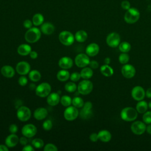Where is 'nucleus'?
Masks as SVG:
<instances>
[{"label": "nucleus", "mask_w": 151, "mask_h": 151, "mask_svg": "<svg viewBox=\"0 0 151 151\" xmlns=\"http://www.w3.org/2000/svg\"><path fill=\"white\" fill-rule=\"evenodd\" d=\"M92 114H93V113L91 110H88L84 108H83L81 110L80 113V117L83 119H88L91 118V117L92 116Z\"/></svg>", "instance_id": "nucleus-35"}, {"label": "nucleus", "mask_w": 151, "mask_h": 151, "mask_svg": "<svg viewBox=\"0 0 151 151\" xmlns=\"http://www.w3.org/2000/svg\"><path fill=\"white\" fill-rule=\"evenodd\" d=\"M21 132L23 136L30 138L36 134L37 129L35 125L32 124H27L22 127Z\"/></svg>", "instance_id": "nucleus-14"}, {"label": "nucleus", "mask_w": 151, "mask_h": 151, "mask_svg": "<svg viewBox=\"0 0 151 151\" xmlns=\"http://www.w3.org/2000/svg\"><path fill=\"white\" fill-rule=\"evenodd\" d=\"M137 111L132 107H126L123 109L120 112V117L126 122H132L136 119L138 116Z\"/></svg>", "instance_id": "nucleus-1"}, {"label": "nucleus", "mask_w": 151, "mask_h": 151, "mask_svg": "<svg viewBox=\"0 0 151 151\" xmlns=\"http://www.w3.org/2000/svg\"><path fill=\"white\" fill-rule=\"evenodd\" d=\"M48 115V111L44 107H38L34 112V117L38 120L44 119Z\"/></svg>", "instance_id": "nucleus-21"}, {"label": "nucleus", "mask_w": 151, "mask_h": 151, "mask_svg": "<svg viewBox=\"0 0 151 151\" xmlns=\"http://www.w3.org/2000/svg\"><path fill=\"white\" fill-rule=\"evenodd\" d=\"M51 91V87L48 83L44 82L40 84L35 88L36 94L40 97H45L48 96Z\"/></svg>", "instance_id": "nucleus-6"}, {"label": "nucleus", "mask_w": 151, "mask_h": 151, "mask_svg": "<svg viewBox=\"0 0 151 151\" xmlns=\"http://www.w3.org/2000/svg\"><path fill=\"white\" fill-rule=\"evenodd\" d=\"M143 121L146 124H151V111H146L143 113Z\"/></svg>", "instance_id": "nucleus-39"}, {"label": "nucleus", "mask_w": 151, "mask_h": 151, "mask_svg": "<svg viewBox=\"0 0 151 151\" xmlns=\"http://www.w3.org/2000/svg\"><path fill=\"white\" fill-rule=\"evenodd\" d=\"M90 139L93 142H96L99 140L98 134L96 133H93L90 135Z\"/></svg>", "instance_id": "nucleus-48"}, {"label": "nucleus", "mask_w": 151, "mask_h": 151, "mask_svg": "<svg viewBox=\"0 0 151 151\" xmlns=\"http://www.w3.org/2000/svg\"><path fill=\"white\" fill-rule=\"evenodd\" d=\"M54 26L50 22H44L41 24V31L45 35H51L54 31Z\"/></svg>", "instance_id": "nucleus-22"}, {"label": "nucleus", "mask_w": 151, "mask_h": 151, "mask_svg": "<svg viewBox=\"0 0 151 151\" xmlns=\"http://www.w3.org/2000/svg\"><path fill=\"white\" fill-rule=\"evenodd\" d=\"M93 88V84L91 81L88 80H85L80 81L77 86L78 93L82 95H87L90 94Z\"/></svg>", "instance_id": "nucleus-4"}, {"label": "nucleus", "mask_w": 151, "mask_h": 151, "mask_svg": "<svg viewBox=\"0 0 151 151\" xmlns=\"http://www.w3.org/2000/svg\"><path fill=\"white\" fill-rule=\"evenodd\" d=\"M81 77L85 80H88L91 77H92L93 75V71L92 70V68L90 67H84L81 72H80Z\"/></svg>", "instance_id": "nucleus-29"}, {"label": "nucleus", "mask_w": 151, "mask_h": 151, "mask_svg": "<svg viewBox=\"0 0 151 151\" xmlns=\"http://www.w3.org/2000/svg\"><path fill=\"white\" fill-rule=\"evenodd\" d=\"M65 90L68 93H73L76 91L77 89V86L74 81H70L65 84Z\"/></svg>", "instance_id": "nucleus-33"}, {"label": "nucleus", "mask_w": 151, "mask_h": 151, "mask_svg": "<svg viewBox=\"0 0 151 151\" xmlns=\"http://www.w3.org/2000/svg\"><path fill=\"white\" fill-rule=\"evenodd\" d=\"M80 78H81L80 73L77 72L73 73L71 74H70V80L74 82H76L78 81L80 79Z\"/></svg>", "instance_id": "nucleus-42"}, {"label": "nucleus", "mask_w": 151, "mask_h": 151, "mask_svg": "<svg viewBox=\"0 0 151 151\" xmlns=\"http://www.w3.org/2000/svg\"><path fill=\"white\" fill-rule=\"evenodd\" d=\"M19 142L20 143V144L22 145H26L28 143V140L27 139V137L23 136L22 137H20L19 139Z\"/></svg>", "instance_id": "nucleus-49"}, {"label": "nucleus", "mask_w": 151, "mask_h": 151, "mask_svg": "<svg viewBox=\"0 0 151 151\" xmlns=\"http://www.w3.org/2000/svg\"><path fill=\"white\" fill-rule=\"evenodd\" d=\"M2 75L6 78H12L14 76L15 71L13 67L9 65H4L1 69Z\"/></svg>", "instance_id": "nucleus-20"}, {"label": "nucleus", "mask_w": 151, "mask_h": 151, "mask_svg": "<svg viewBox=\"0 0 151 151\" xmlns=\"http://www.w3.org/2000/svg\"><path fill=\"white\" fill-rule=\"evenodd\" d=\"M92 107H93V104L90 101H86V103H84L83 107V108L88 109V110H91Z\"/></svg>", "instance_id": "nucleus-50"}, {"label": "nucleus", "mask_w": 151, "mask_h": 151, "mask_svg": "<svg viewBox=\"0 0 151 151\" xmlns=\"http://www.w3.org/2000/svg\"><path fill=\"white\" fill-rule=\"evenodd\" d=\"M52 127V122L51 120L47 119L45 120L42 123V128L45 130H50Z\"/></svg>", "instance_id": "nucleus-40"}, {"label": "nucleus", "mask_w": 151, "mask_h": 151, "mask_svg": "<svg viewBox=\"0 0 151 151\" xmlns=\"http://www.w3.org/2000/svg\"><path fill=\"white\" fill-rule=\"evenodd\" d=\"M79 114L77 108L74 106H68L64 111V117L68 121H73L76 119Z\"/></svg>", "instance_id": "nucleus-8"}, {"label": "nucleus", "mask_w": 151, "mask_h": 151, "mask_svg": "<svg viewBox=\"0 0 151 151\" xmlns=\"http://www.w3.org/2000/svg\"><path fill=\"white\" fill-rule=\"evenodd\" d=\"M140 15V12L137 8L134 7L130 8L129 9L126 10L124 15V19L127 24H134L139 20Z\"/></svg>", "instance_id": "nucleus-2"}, {"label": "nucleus", "mask_w": 151, "mask_h": 151, "mask_svg": "<svg viewBox=\"0 0 151 151\" xmlns=\"http://www.w3.org/2000/svg\"><path fill=\"white\" fill-rule=\"evenodd\" d=\"M90 58L87 54L80 53L75 57L74 62L76 65L80 68H84L87 66L90 63Z\"/></svg>", "instance_id": "nucleus-11"}, {"label": "nucleus", "mask_w": 151, "mask_h": 151, "mask_svg": "<svg viewBox=\"0 0 151 151\" xmlns=\"http://www.w3.org/2000/svg\"><path fill=\"white\" fill-rule=\"evenodd\" d=\"M84 102L83 100L80 97H75L72 99V104L76 108H81L83 107Z\"/></svg>", "instance_id": "nucleus-34"}, {"label": "nucleus", "mask_w": 151, "mask_h": 151, "mask_svg": "<svg viewBox=\"0 0 151 151\" xmlns=\"http://www.w3.org/2000/svg\"><path fill=\"white\" fill-rule=\"evenodd\" d=\"M44 141L40 138H35L32 140V145L37 149L42 148L44 146Z\"/></svg>", "instance_id": "nucleus-38"}, {"label": "nucleus", "mask_w": 151, "mask_h": 151, "mask_svg": "<svg viewBox=\"0 0 151 151\" xmlns=\"http://www.w3.org/2000/svg\"><path fill=\"white\" fill-rule=\"evenodd\" d=\"M119 49L122 52H128L131 49V45L127 41H123L119 44Z\"/></svg>", "instance_id": "nucleus-32"}, {"label": "nucleus", "mask_w": 151, "mask_h": 151, "mask_svg": "<svg viewBox=\"0 0 151 151\" xmlns=\"http://www.w3.org/2000/svg\"><path fill=\"white\" fill-rule=\"evenodd\" d=\"M28 83L27 78L24 76H21L18 78V84L21 86H25Z\"/></svg>", "instance_id": "nucleus-43"}, {"label": "nucleus", "mask_w": 151, "mask_h": 151, "mask_svg": "<svg viewBox=\"0 0 151 151\" xmlns=\"http://www.w3.org/2000/svg\"><path fill=\"white\" fill-rule=\"evenodd\" d=\"M100 50L99 45L96 43L93 42L88 44L86 48V53L89 57H94L98 54Z\"/></svg>", "instance_id": "nucleus-17"}, {"label": "nucleus", "mask_w": 151, "mask_h": 151, "mask_svg": "<svg viewBox=\"0 0 151 151\" xmlns=\"http://www.w3.org/2000/svg\"><path fill=\"white\" fill-rule=\"evenodd\" d=\"M15 69L18 74L21 76H24L29 73L31 70V66L28 62L22 61L17 63Z\"/></svg>", "instance_id": "nucleus-15"}, {"label": "nucleus", "mask_w": 151, "mask_h": 151, "mask_svg": "<svg viewBox=\"0 0 151 151\" xmlns=\"http://www.w3.org/2000/svg\"><path fill=\"white\" fill-rule=\"evenodd\" d=\"M121 73L124 77L126 78H132L136 74V69L133 65L127 63L122 66Z\"/></svg>", "instance_id": "nucleus-13"}, {"label": "nucleus", "mask_w": 151, "mask_h": 151, "mask_svg": "<svg viewBox=\"0 0 151 151\" xmlns=\"http://www.w3.org/2000/svg\"><path fill=\"white\" fill-rule=\"evenodd\" d=\"M44 151H57L58 150V148L57 146L52 143L47 144L44 147Z\"/></svg>", "instance_id": "nucleus-41"}, {"label": "nucleus", "mask_w": 151, "mask_h": 151, "mask_svg": "<svg viewBox=\"0 0 151 151\" xmlns=\"http://www.w3.org/2000/svg\"><path fill=\"white\" fill-rule=\"evenodd\" d=\"M148 107H149L150 109H151V101H150L149 102V103H148Z\"/></svg>", "instance_id": "nucleus-58"}, {"label": "nucleus", "mask_w": 151, "mask_h": 151, "mask_svg": "<svg viewBox=\"0 0 151 151\" xmlns=\"http://www.w3.org/2000/svg\"><path fill=\"white\" fill-rule=\"evenodd\" d=\"M129 61V55L127 52H122L119 56V61L122 64H127Z\"/></svg>", "instance_id": "nucleus-37"}, {"label": "nucleus", "mask_w": 151, "mask_h": 151, "mask_svg": "<svg viewBox=\"0 0 151 151\" xmlns=\"http://www.w3.org/2000/svg\"><path fill=\"white\" fill-rule=\"evenodd\" d=\"M41 35V31L37 27L29 28L25 34V40L29 43H35L37 42Z\"/></svg>", "instance_id": "nucleus-3"}, {"label": "nucleus", "mask_w": 151, "mask_h": 151, "mask_svg": "<svg viewBox=\"0 0 151 151\" xmlns=\"http://www.w3.org/2000/svg\"><path fill=\"white\" fill-rule=\"evenodd\" d=\"M29 78L33 82H37L40 80L41 78V74L40 71L37 70H33L29 72Z\"/></svg>", "instance_id": "nucleus-30"}, {"label": "nucleus", "mask_w": 151, "mask_h": 151, "mask_svg": "<svg viewBox=\"0 0 151 151\" xmlns=\"http://www.w3.org/2000/svg\"><path fill=\"white\" fill-rule=\"evenodd\" d=\"M75 39L79 42H83L86 41L88 37L87 33L84 30H79L76 32L74 35Z\"/></svg>", "instance_id": "nucleus-28"}, {"label": "nucleus", "mask_w": 151, "mask_h": 151, "mask_svg": "<svg viewBox=\"0 0 151 151\" xmlns=\"http://www.w3.org/2000/svg\"><path fill=\"white\" fill-rule=\"evenodd\" d=\"M110 61L111 60H110V58L109 57H106L104 60V62L105 64H109L110 63Z\"/></svg>", "instance_id": "nucleus-56"}, {"label": "nucleus", "mask_w": 151, "mask_h": 151, "mask_svg": "<svg viewBox=\"0 0 151 151\" xmlns=\"http://www.w3.org/2000/svg\"><path fill=\"white\" fill-rule=\"evenodd\" d=\"M17 116L21 122L28 121L31 116V110L27 106H20L17 110Z\"/></svg>", "instance_id": "nucleus-7"}, {"label": "nucleus", "mask_w": 151, "mask_h": 151, "mask_svg": "<svg viewBox=\"0 0 151 151\" xmlns=\"http://www.w3.org/2000/svg\"><path fill=\"white\" fill-rule=\"evenodd\" d=\"M32 22L29 20V19H25L24 22H23V25L25 28L29 29L30 28L32 27Z\"/></svg>", "instance_id": "nucleus-47"}, {"label": "nucleus", "mask_w": 151, "mask_h": 151, "mask_svg": "<svg viewBox=\"0 0 151 151\" xmlns=\"http://www.w3.org/2000/svg\"><path fill=\"white\" fill-rule=\"evenodd\" d=\"M22 150L24 151H34V149L33 148V147L32 146L29 145H26L24 146V147L22 148Z\"/></svg>", "instance_id": "nucleus-51"}, {"label": "nucleus", "mask_w": 151, "mask_h": 151, "mask_svg": "<svg viewBox=\"0 0 151 151\" xmlns=\"http://www.w3.org/2000/svg\"><path fill=\"white\" fill-rule=\"evenodd\" d=\"M146 131L148 134H151V124H149V125L146 127Z\"/></svg>", "instance_id": "nucleus-55"}, {"label": "nucleus", "mask_w": 151, "mask_h": 151, "mask_svg": "<svg viewBox=\"0 0 151 151\" xmlns=\"http://www.w3.org/2000/svg\"><path fill=\"white\" fill-rule=\"evenodd\" d=\"M8 147L6 145H0V151H8Z\"/></svg>", "instance_id": "nucleus-53"}, {"label": "nucleus", "mask_w": 151, "mask_h": 151, "mask_svg": "<svg viewBox=\"0 0 151 151\" xmlns=\"http://www.w3.org/2000/svg\"><path fill=\"white\" fill-rule=\"evenodd\" d=\"M9 131L11 133H16L18 131V126L15 124H12L9 127Z\"/></svg>", "instance_id": "nucleus-46"}, {"label": "nucleus", "mask_w": 151, "mask_h": 151, "mask_svg": "<svg viewBox=\"0 0 151 151\" xmlns=\"http://www.w3.org/2000/svg\"><path fill=\"white\" fill-rule=\"evenodd\" d=\"M146 96L147 98H151V87L147 88L146 91Z\"/></svg>", "instance_id": "nucleus-54"}, {"label": "nucleus", "mask_w": 151, "mask_h": 151, "mask_svg": "<svg viewBox=\"0 0 151 151\" xmlns=\"http://www.w3.org/2000/svg\"><path fill=\"white\" fill-rule=\"evenodd\" d=\"M32 51L31 47L29 45L27 44H22L18 46L17 48L18 53L22 56L27 55L29 54L30 52Z\"/></svg>", "instance_id": "nucleus-24"}, {"label": "nucleus", "mask_w": 151, "mask_h": 151, "mask_svg": "<svg viewBox=\"0 0 151 151\" xmlns=\"http://www.w3.org/2000/svg\"><path fill=\"white\" fill-rule=\"evenodd\" d=\"M130 129L134 134L137 135H141L143 134L146 131V123L139 120L135 121L131 124Z\"/></svg>", "instance_id": "nucleus-10"}, {"label": "nucleus", "mask_w": 151, "mask_h": 151, "mask_svg": "<svg viewBox=\"0 0 151 151\" xmlns=\"http://www.w3.org/2000/svg\"><path fill=\"white\" fill-rule=\"evenodd\" d=\"M60 103L63 106L68 107L72 104V99L68 96H63L60 99Z\"/></svg>", "instance_id": "nucleus-36"}, {"label": "nucleus", "mask_w": 151, "mask_h": 151, "mask_svg": "<svg viewBox=\"0 0 151 151\" xmlns=\"http://www.w3.org/2000/svg\"><path fill=\"white\" fill-rule=\"evenodd\" d=\"M106 43L111 48H116L118 47L120 43V35L116 32L110 33L107 36Z\"/></svg>", "instance_id": "nucleus-9"}, {"label": "nucleus", "mask_w": 151, "mask_h": 151, "mask_svg": "<svg viewBox=\"0 0 151 151\" xmlns=\"http://www.w3.org/2000/svg\"><path fill=\"white\" fill-rule=\"evenodd\" d=\"M32 22L35 26H39L42 24L44 22L43 15L40 13L35 14L32 17Z\"/></svg>", "instance_id": "nucleus-31"}, {"label": "nucleus", "mask_w": 151, "mask_h": 151, "mask_svg": "<svg viewBox=\"0 0 151 151\" xmlns=\"http://www.w3.org/2000/svg\"><path fill=\"white\" fill-rule=\"evenodd\" d=\"M101 73L105 77H111L114 73L113 69L109 64H104L100 68Z\"/></svg>", "instance_id": "nucleus-25"}, {"label": "nucleus", "mask_w": 151, "mask_h": 151, "mask_svg": "<svg viewBox=\"0 0 151 151\" xmlns=\"http://www.w3.org/2000/svg\"><path fill=\"white\" fill-rule=\"evenodd\" d=\"M70 74L67 70H61L57 74V78L60 81H66L70 78Z\"/></svg>", "instance_id": "nucleus-26"}, {"label": "nucleus", "mask_w": 151, "mask_h": 151, "mask_svg": "<svg viewBox=\"0 0 151 151\" xmlns=\"http://www.w3.org/2000/svg\"><path fill=\"white\" fill-rule=\"evenodd\" d=\"M136 109L139 113H144L148 109V103L145 100L139 101L136 106Z\"/></svg>", "instance_id": "nucleus-27"}, {"label": "nucleus", "mask_w": 151, "mask_h": 151, "mask_svg": "<svg viewBox=\"0 0 151 151\" xmlns=\"http://www.w3.org/2000/svg\"><path fill=\"white\" fill-rule=\"evenodd\" d=\"M29 88H30V89L31 90H35V88H36V86H35V84H31L30 85H29Z\"/></svg>", "instance_id": "nucleus-57"}, {"label": "nucleus", "mask_w": 151, "mask_h": 151, "mask_svg": "<svg viewBox=\"0 0 151 151\" xmlns=\"http://www.w3.org/2000/svg\"><path fill=\"white\" fill-rule=\"evenodd\" d=\"M19 139L15 133H11L6 137L5 141V145L8 147H14L19 142Z\"/></svg>", "instance_id": "nucleus-18"}, {"label": "nucleus", "mask_w": 151, "mask_h": 151, "mask_svg": "<svg viewBox=\"0 0 151 151\" xmlns=\"http://www.w3.org/2000/svg\"><path fill=\"white\" fill-rule=\"evenodd\" d=\"M130 3L129 1H127V0H124V1H123L122 2H121V7L122 9H124V10H127L129 9L130 7Z\"/></svg>", "instance_id": "nucleus-44"}, {"label": "nucleus", "mask_w": 151, "mask_h": 151, "mask_svg": "<svg viewBox=\"0 0 151 151\" xmlns=\"http://www.w3.org/2000/svg\"><path fill=\"white\" fill-rule=\"evenodd\" d=\"M58 39L62 44L65 46H69L74 43L75 37L71 32L63 31L60 33Z\"/></svg>", "instance_id": "nucleus-5"}, {"label": "nucleus", "mask_w": 151, "mask_h": 151, "mask_svg": "<svg viewBox=\"0 0 151 151\" xmlns=\"http://www.w3.org/2000/svg\"><path fill=\"white\" fill-rule=\"evenodd\" d=\"M99 140L103 142H109L111 139V134L110 132L107 130H101L97 133Z\"/></svg>", "instance_id": "nucleus-23"}, {"label": "nucleus", "mask_w": 151, "mask_h": 151, "mask_svg": "<svg viewBox=\"0 0 151 151\" xmlns=\"http://www.w3.org/2000/svg\"><path fill=\"white\" fill-rule=\"evenodd\" d=\"M131 95L134 100L136 101H140L143 100L146 96V91L141 86H136L132 88Z\"/></svg>", "instance_id": "nucleus-12"}, {"label": "nucleus", "mask_w": 151, "mask_h": 151, "mask_svg": "<svg viewBox=\"0 0 151 151\" xmlns=\"http://www.w3.org/2000/svg\"><path fill=\"white\" fill-rule=\"evenodd\" d=\"M73 65V60L69 57H63L58 61V65L60 68L67 70L72 67Z\"/></svg>", "instance_id": "nucleus-16"}, {"label": "nucleus", "mask_w": 151, "mask_h": 151, "mask_svg": "<svg viewBox=\"0 0 151 151\" xmlns=\"http://www.w3.org/2000/svg\"><path fill=\"white\" fill-rule=\"evenodd\" d=\"M60 94L58 93H52L47 96V102L50 106H55L60 102Z\"/></svg>", "instance_id": "nucleus-19"}, {"label": "nucleus", "mask_w": 151, "mask_h": 151, "mask_svg": "<svg viewBox=\"0 0 151 151\" xmlns=\"http://www.w3.org/2000/svg\"><path fill=\"white\" fill-rule=\"evenodd\" d=\"M88 65L90 66V68H91L92 69H96L99 67V63L96 61V60H92V61H90V63H89V64Z\"/></svg>", "instance_id": "nucleus-45"}, {"label": "nucleus", "mask_w": 151, "mask_h": 151, "mask_svg": "<svg viewBox=\"0 0 151 151\" xmlns=\"http://www.w3.org/2000/svg\"><path fill=\"white\" fill-rule=\"evenodd\" d=\"M29 55L32 59H36L38 57V53L35 51H31Z\"/></svg>", "instance_id": "nucleus-52"}]
</instances>
